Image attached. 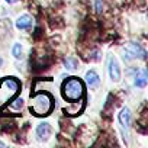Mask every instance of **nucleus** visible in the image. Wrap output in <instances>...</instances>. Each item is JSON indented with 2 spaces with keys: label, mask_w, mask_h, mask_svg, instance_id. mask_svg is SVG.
I'll return each mask as SVG.
<instances>
[{
  "label": "nucleus",
  "mask_w": 148,
  "mask_h": 148,
  "mask_svg": "<svg viewBox=\"0 0 148 148\" xmlns=\"http://www.w3.org/2000/svg\"><path fill=\"white\" fill-rule=\"evenodd\" d=\"M62 97L68 102H77L82 96H83V92H84V87H83V83L76 79V77H70L67 79L64 83H62Z\"/></svg>",
  "instance_id": "f257e3e1"
},
{
  "label": "nucleus",
  "mask_w": 148,
  "mask_h": 148,
  "mask_svg": "<svg viewBox=\"0 0 148 148\" xmlns=\"http://www.w3.org/2000/svg\"><path fill=\"white\" fill-rule=\"evenodd\" d=\"M52 110V97L47 93L35 95L31 103V112L36 116H45Z\"/></svg>",
  "instance_id": "f03ea898"
},
{
  "label": "nucleus",
  "mask_w": 148,
  "mask_h": 148,
  "mask_svg": "<svg viewBox=\"0 0 148 148\" xmlns=\"http://www.w3.org/2000/svg\"><path fill=\"white\" fill-rule=\"evenodd\" d=\"M132 58H141V60L147 58V52L139 44L131 42V44L126 45L125 54H123V60H132Z\"/></svg>",
  "instance_id": "7ed1b4c3"
},
{
  "label": "nucleus",
  "mask_w": 148,
  "mask_h": 148,
  "mask_svg": "<svg viewBox=\"0 0 148 148\" xmlns=\"http://www.w3.org/2000/svg\"><path fill=\"white\" fill-rule=\"evenodd\" d=\"M108 70H109V76H110V80L118 83L121 80V68H119V62L118 60L110 55L109 60H108Z\"/></svg>",
  "instance_id": "20e7f679"
},
{
  "label": "nucleus",
  "mask_w": 148,
  "mask_h": 148,
  "mask_svg": "<svg viewBox=\"0 0 148 148\" xmlns=\"http://www.w3.org/2000/svg\"><path fill=\"white\" fill-rule=\"evenodd\" d=\"M51 132H52V128L48 122H41L36 126V138L39 141H47L51 136Z\"/></svg>",
  "instance_id": "39448f33"
},
{
  "label": "nucleus",
  "mask_w": 148,
  "mask_h": 148,
  "mask_svg": "<svg viewBox=\"0 0 148 148\" xmlns=\"http://www.w3.org/2000/svg\"><path fill=\"white\" fill-rule=\"evenodd\" d=\"M119 122L122 125V128L125 131H128L131 128V123H132V116H131V110L128 108H123L119 113Z\"/></svg>",
  "instance_id": "423d86ee"
},
{
  "label": "nucleus",
  "mask_w": 148,
  "mask_h": 148,
  "mask_svg": "<svg viewBox=\"0 0 148 148\" xmlns=\"http://www.w3.org/2000/svg\"><path fill=\"white\" fill-rule=\"evenodd\" d=\"M86 83L89 84L90 89H96L99 84H100V77H99V74L95 71V70H90L86 73Z\"/></svg>",
  "instance_id": "0eeeda50"
},
{
  "label": "nucleus",
  "mask_w": 148,
  "mask_h": 148,
  "mask_svg": "<svg viewBox=\"0 0 148 148\" xmlns=\"http://www.w3.org/2000/svg\"><path fill=\"white\" fill-rule=\"evenodd\" d=\"M32 23H34V21L29 15H22L16 21V28L21 29V31H25V29H29L32 26Z\"/></svg>",
  "instance_id": "6e6552de"
},
{
  "label": "nucleus",
  "mask_w": 148,
  "mask_h": 148,
  "mask_svg": "<svg viewBox=\"0 0 148 148\" xmlns=\"http://www.w3.org/2000/svg\"><path fill=\"white\" fill-rule=\"evenodd\" d=\"M148 83V76H147V70L142 68L136 73V76H135V86L139 87V89H144Z\"/></svg>",
  "instance_id": "1a4fd4ad"
},
{
  "label": "nucleus",
  "mask_w": 148,
  "mask_h": 148,
  "mask_svg": "<svg viewBox=\"0 0 148 148\" xmlns=\"http://www.w3.org/2000/svg\"><path fill=\"white\" fill-rule=\"evenodd\" d=\"M64 65H65L67 70L73 71V70H76V68L79 67V61L74 58V57H67V58L64 60Z\"/></svg>",
  "instance_id": "9d476101"
},
{
  "label": "nucleus",
  "mask_w": 148,
  "mask_h": 148,
  "mask_svg": "<svg viewBox=\"0 0 148 148\" xmlns=\"http://www.w3.org/2000/svg\"><path fill=\"white\" fill-rule=\"evenodd\" d=\"M12 52H13V57H15L16 60H21V58H22V45H21V44H15Z\"/></svg>",
  "instance_id": "9b49d317"
},
{
  "label": "nucleus",
  "mask_w": 148,
  "mask_h": 148,
  "mask_svg": "<svg viewBox=\"0 0 148 148\" xmlns=\"http://www.w3.org/2000/svg\"><path fill=\"white\" fill-rule=\"evenodd\" d=\"M22 106H23V100H22V99H16V100L10 105V108H13V109H16V110H18V109H22Z\"/></svg>",
  "instance_id": "f8f14e48"
},
{
  "label": "nucleus",
  "mask_w": 148,
  "mask_h": 148,
  "mask_svg": "<svg viewBox=\"0 0 148 148\" xmlns=\"http://www.w3.org/2000/svg\"><path fill=\"white\" fill-rule=\"evenodd\" d=\"M96 12L97 13H102L103 12V3H102V0H96Z\"/></svg>",
  "instance_id": "ddd939ff"
},
{
  "label": "nucleus",
  "mask_w": 148,
  "mask_h": 148,
  "mask_svg": "<svg viewBox=\"0 0 148 148\" xmlns=\"http://www.w3.org/2000/svg\"><path fill=\"white\" fill-rule=\"evenodd\" d=\"M6 2H8V3H16L18 0H6Z\"/></svg>",
  "instance_id": "4468645a"
},
{
  "label": "nucleus",
  "mask_w": 148,
  "mask_h": 148,
  "mask_svg": "<svg viewBox=\"0 0 148 148\" xmlns=\"http://www.w3.org/2000/svg\"><path fill=\"white\" fill-rule=\"evenodd\" d=\"M2 64H3V60H2V57H0V67H2Z\"/></svg>",
  "instance_id": "2eb2a0df"
},
{
  "label": "nucleus",
  "mask_w": 148,
  "mask_h": 148,
  "mask_svg": "<svg viewBox=\"0 0 148 148\" xmlns=\"http://www.w3.org/2000/svg\"><path fill=\"white\" fill-rule=\"evenodd\" d=\"M0 147H5V144H3V142H0Z\"/></svg>",
  "instance_id": "dca6fc26"
}]
</instances>
